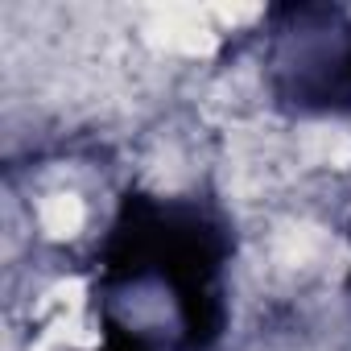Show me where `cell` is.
<instances>
[{
	"label": "cell",
	"mask_w": 351,
	"mask_h": 351,
	"mask_svg": "<svg viewBox=\"0 0 351 351\" xmlns=\"http://www.w3.org/2000/svg\"><path fill=\"white\" fill-rule=\"evenodd\" d=\"M273 71L293 104L339 108L351 99V29L347 25H298L277 38Z\"/></svg>",
	"instance_id": "cell-1"
}]
</instances>
